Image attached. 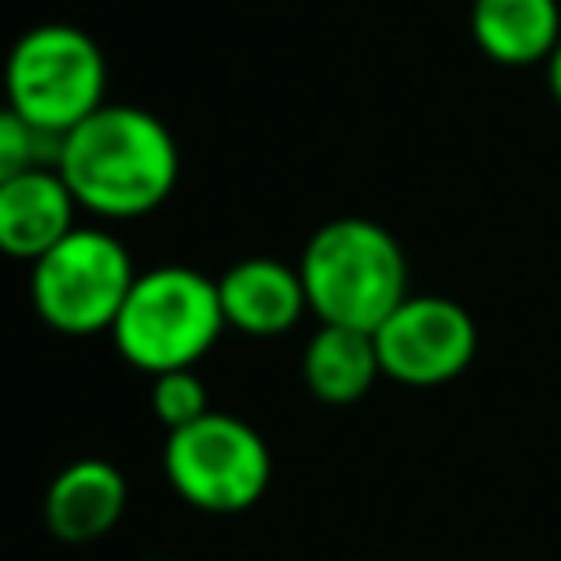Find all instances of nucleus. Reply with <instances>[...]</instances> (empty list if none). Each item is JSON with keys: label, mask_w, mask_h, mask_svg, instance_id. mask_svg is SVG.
Returning <instances> with one entry per match:
<instances>
[{"label": "nucleus", "mask_w": 561, "mask_h": 561, "mask_svg": "<svg viewBox=\"0 0 561 561\" xmlns=\"http://www.w3.org/2000/svg\"><path fill=\"white\" fill-rule=\"evenodd\" d=\"M53 167L70 184L79 210L118 224L158 210L175 193L180 145L158 114L105 101L61 136Z\"/></svg>", "instance_id": "f257e3e1"}, {"label": "nucleus", "mask_w": 561, "mask_h": 561, "mask_svg": "<svg viewBox=\"0 0 561 561\" xmlns=\"http://www.w3.org/2000/svg\"><path fill=\"white\" fill-rule=\"evenodd\" d=\"M307 307L320 324L377 329L408 298V259L390 228L364 215L320 224L298 259Z\"/></svg>", "instance_id": "f03ea898"}, {"label": "nucleus", "mask_w": 561, "mask_h": 561, "mask_svg": "<svg viewBox=\"0 0 561 561\" xmlns=\"http://www.w3.org/2000/svg\"><path fill=\"white\" fill-rule=\"evenodd\" d=\"M224 329L228 320L219 307V285L197 267L162 263L136 272L110 342L131 368L158 377L197 368Z\"/></svg>", "instance_id": "7ed1b4c3"}, {"label": "nucleus", "mask_w": 561, "mask_h": 561, "mask_svg": "<svg viewBox=\"0 0 561 561\" xmlns=\"http://www.w3.org/2000/svg\"><path fill=\"white\" fill-rule=\"evenodd\" d=\"M110 61L101 44L70 22H35L4 57V105L31 127L61 140L105 105Z\"/></svg>", "instance_id": "20e7f679"}, {"label": "nucleus", "mask_w": 561, "mask_h": 561, "mask_svg": "<svg viewBox=\"0 0 561 561\" xmlns=\"http://www.w3.org/2000/svg\"><path fill=\"white\" fill-rule=\"evenodd\" d=\"M131 280L136 263L127 245L110 228L79 224L44 259L31 263V307L48 329L66 337L110 333Z\"/></svg>", "instance_id": "39448f33"}, {"label": "nucleus", "mask_w": 561, "mask_h": 561, "mask_svg": "<svg viewBox=\"0 0 561 561\" xmlns=\"http://www.w3.org/2000/svg\"><path fill=\"white\" fill-rule=\"evenodd\" d=\"M162 473L184 504L202 513H241L263 500L272 451L250 421L210 408L202 421L167 434Z\"/></svg>", "instance_id": "423d86ee"}, {"label": "nucleus", "mask_w": 561, "mask_h": 561, "mask_svg": "<svg viewBox=\"0 0 561 561\" xmlns=\"http://www.w3.org/2000/svg\"><path fill=\"white\" fill-rule=\"evenodd\" d=\"M381 377L399 386H447L456 381L478 351L473 316L443 294H408L377 329Z\"/></svg>", "instance_id": "0eeeda50"}, {"label": "nucleus", "mask_w": 561, "mask_h": 561, "mask_svg": "<svg viewBox=\"0 0 561 561\" xmlns=\"http://www.w3.org/2000/svg\"><path fill=\"white\" fill-rule=\"evenodd\" d=\"M215 285H219V307H224L228 329L250 333V337L289 333L311 311L298 263H280L267 254L232 263L228 272L215 276Z\"/></svg>", "instance_id": "6e6552de"}, {"label": "nucleus", "mask_w": 561, "mask_h": 561, "mask_svg": "<svg viewBox=\"0 0 561 561\" xmlns=\"http://www.w3.org/2000/svg\"><path fill=\"white\" fill-rule=\"evenodd\" d=\"M79 202L57 167H35L0 184V254L35 263L70 228H79Z\"/></svg>", "instance_id": "1a4fd4ad"}, {"label": "nucleus", "mask_w": 561, "mask_h": 561, "mask_svg": "<svg viewBox=\"0 0 561 561\" xmlns=\"http://www.w3.org/2000/svg\"><path fill=\"white\" fill-rule=\"evenodd\" d=\"M127 508V478L101 456H79L57 469L44 491V526L61 543H92L118 526Z\"/></svg>", "instance_id": "9d476101"}, {"label": "nucleus", "mask_w": 561, "mask_h": 561, "mask_svg": "<svg viewBox=\"0 0 561 561\" xmlns=\"http://www.w3.org/2000/svg\"><path fill=\"white\" fill-rule=\"evenodd\" d=\"M473 44L500 66H539L561 44L557 0H473Z\"/></svg>", "instance_id": "9b49d317"}, {"label": "nucleus", "mask_w": 561, "mask_h": 561, "mask_svg": "<svg viewBox=\"0 0 561 561\" xmlns=\"http://www.w3.org/2000/svg\"><path fill=\"white\" fill-rule=\"evenodd\" d=\"M381 377L377 342L368 329L320 324L302 346V386L320 403H359Z\"/></svg>", "instance_id": "f8f14e48"}, {"label": "nucleus", "mask_w": 561, "mask_h": 561, "mask_svg": "<svg viewBox=\"0 0 561 561\" xmlns=\"http://www.w3.org/2000/svg\"><path fill=\"white\" fill-rule=\"evenodd\" d=\"M57 145L53 136H44L39 127H31L13 105H0V184L35 171V167H53L57 162Z\"/></svg>", "instance_id": "ddd939ff"}, {"label": "nucleus", "mask_w": 561, "mask_h": 561, "mask_svg": "<svg viewBox=\"0 0 561 561\" xmlns=\"http://www.w3.org/2000/svg\"><path fill=\"white\" fill-rule=\"evenodd\" d=\"M149 408L153 416L162 421V430H180V425H193L210 412V394H206V381L197 377V368H175V373H158L149 377Z\"/></svg>", "instance_id": "4468645a"}, {"label": "nucleus", "mask_w": 561, "mask_h": 561, "mask_svg": "<svg viewBox=\"0 0 561 561\" xmlns=\"http://www.w3.org/2000/svg\"><path fill=\"white\" fill-rule=\"evenodd\" d=\"M543 66H548V88H552V96H557V105H561V44L552 48V57H548Z\"/></svg>", "instance_id": "2eb2a0df"}, {"label": "nucleus", "mask_w": 561, "mask_h": 561, "mask_svg": "<svg viewBox=\"0 0 561 561\" xmlns=\"http://www.w3.org/2000/svg\"><path fill=\"white\" fill-rule=\"evenodd\" d=\"M158 561H167V557H158Z\"/></svg>", "instance_id": "dca6fc26"}]
</instances>
